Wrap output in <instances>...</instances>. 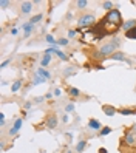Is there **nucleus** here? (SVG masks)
<instances>
[{
	"instance_id": "f257e3e1",
	"label": "nucleus",
	"mask_w": 136,
	"mask_h": 153,
	"mask_svg": "<svg viewBox=\"0 0 136 153\" xmlns=\"http://www.w3.org/2000/svg\"><path fill=\"white\" fill-rule=\"evenodd\" d=\"M124 25V20H122V16L119 10H111L110 12H107L105 16L102 17L101 22H98L94 26H91L88 31H85L87 34H93L94 39L101 40L105 36H115L119 28Z\"/></svg>"
},
{
	"instance_id": "f03ea898",
	"label": "nucleus",
	"mask_w": 136,
	"mask_h": 153,
	"mask_svg": "<svg viewBox=\"0 0 136 153\" xmlns=\"http://www.w3.org/2000/svg\"><path fill=\"white\" fill-rule=\"evenodd\" d=\"M78 25L80 26V28H91V26L96 25V17H94V14H91V12H87V14H82L78 19Z\"/></svg>"
},
{
	"instance_id": "7ed1b4c3",
	"label": "nucleus",
	"mask_w": 136,
	"mask_h": 153,
	"mask_svg": "<svg viewBox=\"0 0 136 153\" xmlns=\"http://www.w3.org/2000/svg\"><path fill=\"white\" fill-rule=\"evenodd\" d=\"M116 48H117V47H116V45H115V43H113L111 40H110L108 43H104V45H101V48H99L98 51L101 53V56L104 57V59H107V57L110 59V56H111V54H115V53H116Z\"/></svg>"
},
{
	"instance_id": "20e7f679",
	"label": "nucleus",
	"mask_w": 136,
	"mask_h": 153,
	"mask_svg": "<svg viewBox=\"0 0 136 153\" xmlns=\"http://www.w3.org/2000/svg\"><path fill=\"white\" fill-rule=\"evenodd\" d=\"M22 124H23V119L22 118H17L16 121H14V125L10 128V132H8V134L10 136H16L17 133H19V130H20V127H22Z\"/></svg>"
},
{
	"instance_id": "39448f33",
	"label": "nucleus",
	"mask_w": 136,
	"mask_h": 153,
	"mask_svg": "<svg viewBox=\"0 0 136 153\" xmlns=\"http://www.w3.org/2000/svg\"><path fill=\"white\" fill-rule=\"evenodd\" d=\"M110 59H111V60H122V62H127V64H131V60H130V59H127L125 54H124L122 51H116L115 54H111V56H110Z\"/></svg>"
},
{
	"instance_id": "423d86ee",
	"label": "nucleus",
	"mask_w": 136,
	"mask_h": 153,
	"mask_svg": "<svg viewBox=\"0 0 136 153\" xmlns=\"http://www.w3.org/2000/svg\"><path fill=\"white\" fill-rule=\"evenodd\" d=\"M88 128L90 130H96V132L99 133V132H101V128H102V124L99 122L98 119L91 118V119H88Z\"/></svg>"
},
{
	"instance_id": "0eeeda50",
	"label": "nucleus",
	"mask_w": 136,
	"mask_h": 153,
	"mask_svg": "<svg viewBox=\"0 0 136 153\" xmlns=\"http://www.w3.org/2000/svg\"><path fill=\"white\" fill-rule=\"evenodd\" d=\"M102 111L108 116V118H113V116L117 113V110L113 105H102Z\"/></svg>"
},
{
	"instance_id": "6e6552de",
	"label": "nucleus",
	"mask_w": 136,
	"mask_h": 153,
	"mask_svg": "<svg viewBox=\"0 0 136 153\" xmlns=\"http://www.w3.org/2000/svg\"><path fill=\"white\" fill-rule=\"evenodd\" d=\"M57 124H59V121H57V116H54V115H49L48 116V119H47V127L48 128H56L57 127Z\"/></svg>"
},
{
	"instance_id": "1a4fd4ad",
	"label": "nucleus",
	"mask_w": 136,
	"mask_h": 153,
	"mask_svg": "<svg viewBox=\"0 0 136 153\" xmlns=\"http://www.w3.org/2000/svg\"><path fill=\"white\" fill-rule=\"evenodd\" d=\"M133 28H136V19H130V20L124 22V25H122V30H124L125 33L130 30H133Z\"/></svg>"
},
{
	"instance_id": "9d476101",
	"label": "nucleus",
	"mask_w": 136,
	"mask_h": 153,
	"mask_svg": "<svg viewBox=\"0 0 136 153\" xmlns=\"http://www.w3.org/2000/svg\"><path fill=\"white\" fill-rule=\"evenodd\" d=\"M33 5H34L33 2H23L20 5V11L23 12V14H30L31 10H33Z\"/></svg>"
},
{
	"instance_id": "9b49d317",
	"label": "nucleus",
	"mask_w": 136,
	"mask_h": 153,
	"mask_svg": "<svg viewBox=\"0 0 136 153\" xmlns=\"http://www.w3.org/2000/svg\"><path fill=\"white\" fill-rule=\"evenodd\" d=\"M23 31H25V34H23V37H30L31 33L34 31V25H31L30 22H26V23H23Z\"/></svg>"
},
{
	"instance_id": "f8f14e48",
	"label": "nucleus",
	"mask_w": 136,
	"mask_h": 153,
	"mask_svg": "<svg viewBox=\"0 0 136 153\" xmlns=\"http://www.w3.org/2000/svg\"><path fill=\"white\" fill-rule=\"evenodd\" d=\"M121 142L124 144V145H135V136H133V134H130V133H127L125 138L122 139Z\"/></svg>"
},
{
	"instance_id": "ddd939ff",
	"label": "nucleus",
	"mask_w": 136,
	"mask_h": 153,
	"mask_svg": "<svg viewBox=\"0 0 136 153\" xmlns=\"http://www.w3.org/2000/svg\"><path fill=\"white\" fill-rule=\"evenodd\" d=\"M36 74H39V76H42V78H45V79H51V73L49 71H47L43 68V67H40V68H37V71H36Z\"/></svg>"
},
{
	"instance_id": "4468645a",
	"label": "nucleus",
	"mask_w": 136,
	"mask_h": 153,
	"mask_svg": "<svg viewBox=\"0 0 136 153\" xmlns=\"http://www.w3.org/2000/svg\"><path fill=\"white\" fill-rule=\"evenodd\" d=\"M117 113L122 116H130V115H136V108H119Z\"/></svg>"
},
{
	"instance_id": "2eb2a0df",
	"label": "nucleus",
	"mask_w": 136,
	"mask_h": 153,
	"mask_svg": "<svg viewBox=\"0 0 136 153\" xmlns=\"http://www.w3.org/2000/svg\"><path fill=\"white\" fill-rule=\"evenodd\" d=\"M51 59H53L51 54H45V56L42 57V60H40V65H42L43 68H45V67H48L49 64H51Z\"/></svg>"
},
{
	"instance_id": "dca6fc26",
	"label": "nucleus",
	"mask_w": 136,
	"mask_h": 153,
	"mask_svg": "<svg viewBox=\"0 0 136 153\" xmlns=\"http://www.w3.org/2000/svg\"><path fill=\"white\" fill-rule=\"evenodd\" d=\"M20 88H22V80L17 79V80H14V82H12V85H11V93H17Z\"/></svg>"
},
{
	"instance_id": "f3484780",
	"label": "nucleus",
	"mask_w": 136,
	"mask_h": 153,
	"mask_svg": "<svg viewBox=\"0 0 136 153\" xmlns=\"http://www.w3.org/2000/svg\"><path fill=\"white\" fill-rule=\"evenodd\" d=\"M85 147H87V141H84V139H80L78 142V145H76V152L78 153H82L85 150Z\"/></svg>"
},
{
	"instance_id": "a211bd4d",
	"label": "nucleus",
	"mask_w": 136,
	"mask_h": 153,
	"mask_svg": "<svg viewBox=\"0 0 136 153\" xmlns=\"http://www.w3.org/2000/svg\"><path fill=\"white\" fill-rule=\"evenodd\" d=\"M43 82H47V79L42 78V76H39V74H34V78H33V85H40V84H43Z\"/></svg>"
},
{
	"instance_id": "6ab92c4d",
	"label": "nucleus",
	"mask_w": 136,
	"mask_h": 153,
	"mask_svg": "<svg viewBox=\"0 0 136 153\" xmlns=\"http://www.w3.org/2000/svg\"><path fill=\"white\" fill-rule=\"evenodd\" d=\"M42 19H43V14H36V16H33V17L30 19V23H31V25H36V23H39Z\"/></svg>"
},
{
	"instance_id": "aec40b11",
	"label": "nucleus",
	"mask_w": 136,
	"mask_h": 153,
	"mask_svg": "<svg viewBox=\"0 0 136 153\" xmlns=\"http://www.w3.org/2000/svg\"><path fill=\"white\" fill-rule=\"evenodd\" d=\"M68 93H70L71 97H79V96H80V91H79L78 88H74V87H70V88H68Z\"/></svg>"
},
{
	"instance_id": "412c9836",
	"label": "nucleus",
	"mask_w": 136,
	"mask_h": 153,
	"mask_svg": "<svg viewBox=\"0 0 136 153\" xmlns=\"http://www.w3.org/2000/svg\"><path fill=\"white\" fill-rule=\"evenodd\" d=\"M124 36H125L127 39L136 40V28H133V30H130V31H127V33H124Z\"/></svg>"
},
{
	"instance_id": "4be33fe9",
	"label": "nucleus",
	"mask_w": 136,
	"mask_h": 153,
	"mask_svg": "<svg viewBox=\"0 0 136 153\" xmlns=\"http://www.w3.org/2000/svg\"><path fill=\"white\" fill-rule=\"evenodd\" d=\"M113 132V128L111 127H102L101 128V132H99L98 134H99V136H107V134H110Z\"/></svg>"
},
{
	"instance_id": "5701e85b",
	"label": "nucleus",
	"mask_w": 136,
	"mask_h": 153,
	"mask_svg": "<svg viewBox=\"0 0 136 153\" xmlns=\"http://www.w3.org/2000/svg\"><path fill=\"white\" fill-rule=\"evenodd\" d=\"M76 6H78L79 10H85V8L88 6V0H78V2H76Z\"/></svg>"
},
{
	"instance_id": "b1692460",
	"label": "nucleus",
	"mask_w": 136,
	"mask_h": 153,
	"mask_svg": "<svg viewBox=\"0 0 136 153\" xmlns=\"http://www.w3.org/2000/svg\"><path fill=\"white\" fill-rule=\"evenodd\" d=\"M102 8L105 11H108V12H110L111 10H115V8H113V2H104L102 3Z\"/></svg>"
},
{
	"instance_id": "393cba45",
	"label": "nucleus",
	"mask_w": 136,
	"mask_h": 153,
	"mask_svg": "<svg viewBox=\"0 0 136 153\" xmlns=\"http://www.w3.org/2000/svg\"><path fill=\"white\" fill-rule=\"evenodd\" d=\"M45 39H47V42H48L49 45H51V47H56V45H57V40L54 39L53 36H49V34H48V36H47V37H45Z\"/></svg>"
},
{
	"instance_id": "a878e982",
	"label": "nucleus",
	"mask_w": 136,
	"mask_h": 153,
	"mask_svg": "<svg viewBox=\"0 0 136 153\" xmlns=\"http://www.w3.org/2000/svg\"><path fill=\"white\" fill-rule=\"evenodd\" d=\"M78 31L79 30H74V28H71V30H68V39H73L78 36Z\"/></svg>"
},
{
	"instance_id": "bb28decb",
	"label": "nucleus",
	"mask_w": 136,
	"mask_h": 153,
	"mask_svg": "<svg viewBox=\"0 0 136 153\" xmlns=\"http://www.w3.org/2000/svg\"><path fill=\"white\" fill-rule=\"evenodd\" d=\"M71 74H74V70L71 68V67H68V68L63 70V76H71Z\"/></svg>"
},
{
	"instance_id": "cd10ccee",
	"label": "nucleus",
	"mask_w": 136,
	"mask_h": 153,
	"mask_svg": "<svg viewBox=\"0 0 136 153\" xmlns=\"http://www.w3.org/2000/svg\"><path fill=\"white\" fill-rule=\"evenodd\" d=\"M57 45H60V47H67V45H68V39H65V37L59 39L57 40Z\"/></svg>"
},
{
	"instance_id": "c85d7f7f",
	"label": "nucleus",
	"mask_w": 136,
	"mask_h": 153,
	"mask_svg": "<svg viewBox=\"0 0 136 153\" xmlns=\"http://www.w3.org/2000/svg\"><path fill=\"white\" fill-rule=\"evenodd\" d=\"M10 5H11L10 0H2V2H0V6H2V10H5V8H8Z\"/></svg>"
},
{
	"instance_id": "c756f323",
	"label": "nucleus",
	"mask_w": 136,
	"mask_h": 153,
	"mask_svg": "<svg viewBox=\"0 0 136 153\" xmlns=\"http://www.w3.org/2000/svg\"><path fill=\"white\" fill-rule=\"evenodd\" d=\"M65 111H67V113H71V111H74V105H73V104H67Z\"/></svg>"
},
{
	"instance_id": "7c9ffc66",
	"label": "nucleus",
	"mask_w": 136,
	"mask_h": 153,
	"mask_svg": "<svg viewBox=\"0 0 136 153\" xmlns=\"http://www.w3.org/2000/svg\"><path fill=\"white\" fill-rule=\"evenodd\" d=\"M11 60H12V57H10V59H6V60H3V62H2V65H0V67H2V68H5V67H6L8 64H11Z\"/></svg>"
},
{
	"instance_id": "2f4dec72",
	"label": "nucleus",
	"mask_w": 136,
	"mask_h": 153,
	"mask_svg": "<svg viewBox=\"0 0 136 153\" xmlns=\"http://www.w3.org/2000/svg\"><path fill=\"white\" fill-rule=\"evenodd\" d=\"M53 93H54V96H60V94H62V88H59V87H57V88H54V91H53Z\"/></svg>"
},
{
	"instance_id": "473e14b6",
	"label": "nucleus",
	"mask_w": 136,
	"mask_h": 153,
	"mask_svg": "<svg viewBox=\"0 0 136 153\" xmlns=\"http://www.w3.org/2000/svg\"><path fill=\"white\" fill-rule=\"evenodd\" d=\"M11 34H12V36H17V34H19V30H17V28H12V30H11Z\"/></svg>"
},
{
	"instance_id": "72a5a7b5",
	"label": "nucleus",
	"mask_w": 136,
	"mask_h": 153,
	"mask_svg": "<svg viewBox=\"0 0 136 153\" xmlns=\"http://www.w3.org/2000/svg\"><path fill=\"white\" fill-rule=\"evenodd\" d=\"M53 96H54V93H49V91H48L47 94H45V99H51Z\"/></svg>"
},
{
	"instance_id": "f704fd0d",
	"label": "nucleus",
	"mask_w": 136,
	"mask_h": 153,
	"mask_svg": "<svg viewBox=\"0 0 136 153\" xmlns=\"http://www.w3.org/2000/svg\"><path fill=\"white\" fill-rule=\"evenodd\" d=\"M62 122H65V124L68 122V115H63L62 116Z\"/></svg>"
},
{
	"instance_id": "c9c22d12",
	"label": "nucleus",
	"mask_w": 136,
	"mask_h": 153,
	"mask_svg": "<svg viewBox=\"0 0 136 153\" xmlns=\"http://www.w3.org/2000/svg\"><path fill=\"white\" fill-rule=\"evenodd\" d=\"M99 153H108V152H107L105 147H101V148H99Z\"/></svg>"
},
{
	"instance_id": "e433bc0d",
	"label": "nucleus",
	"mask_w": 136,
	"mask_h": 153,
	"mask_svg": "<svg viewBox=\"0 0 136 153\" xmlns=\"http://www.w3.org/2000/svg\"><path fill=\"white\" fill-rule=\"evenodd\" d=\"M42 101H43V97H36V99H34V102H37V104H40Z\"/></svg>"
},
{
	"instance_id": "4c0bfd02",
	"label": "nucleus",
	"mask_w": 136,
	"mask_h": 153,
	"mask_svg": "<svg viewBox=\"0 0 136 153\" xmlns=\"http://www.w3.org/2000/svg\"><path fill=\"white\" fill-rule=\"evenodd\" d=\"M23 107H25L26 110H30V108H31V102H26V104H25Z\"/></svg>"
},
{
	"instance_id": "58836bf2",
	"label": "nucleus",
	"mask_w": 136,
	"mask_h": 153,
	"mask_svg": "<svg viewBox=\"0 0 136 153\" xmlns=\"http://www.w3.org/2000/svg\"><path fill=\"white\" fill-rule=\"evenodd\" d=\"M67 20H71V11H70V12H68V14H67Z\"/></svg>"
},
{
	"instance_id": "ea45409f",
	"label": "nucleus",
	"mask_w": 136,
	"mask_h": 153,
	"mask_svg": "<svg viewBox=\"0 0 136 153\" xmlns=\"http://www.w3.org/2000/svg\"><path fill=\"white\" fill-rule=\"evenodd\" d=\"M67 153H73V152H71V150H68V152H67Z\"/></svg>"
}]
</instances>
